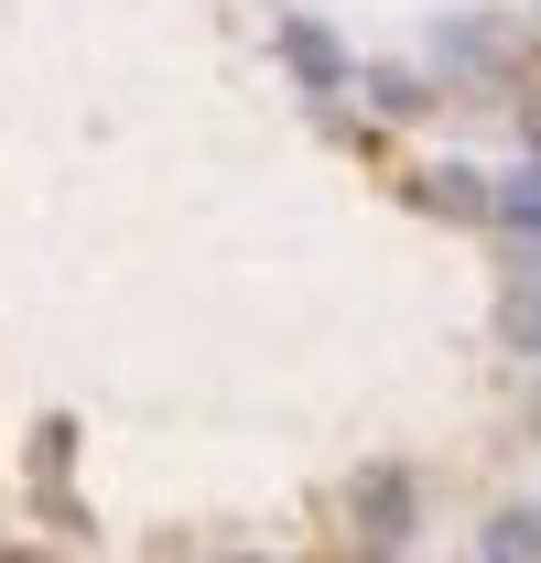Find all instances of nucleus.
<instances>
[{
	"mask_svg": "<svg viewBox=\"0 0 541 563\" xmlns=\"http://www.w3.org/2000/svg\"><path fill=\"white\" fill-rule=\"evenodd\" d=\"M281 44H292V66L314 76V87H336V44H325L314 22H281Z\"/></svg>",
	"mask_w": 541,
	"mask_h": 563,
	"instance_id": "obj_1",
	"label": "nucleus"
}]
</instances>
